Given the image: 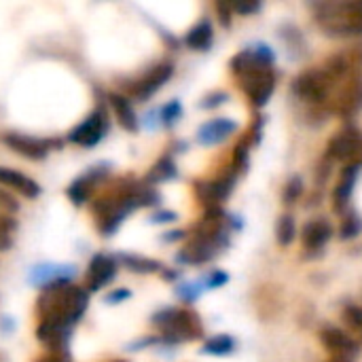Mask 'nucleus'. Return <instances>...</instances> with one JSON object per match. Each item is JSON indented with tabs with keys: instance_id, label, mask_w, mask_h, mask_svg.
<instances>
[{
	"instance_id": "nucleus-32",
	"label": "nucleus",
	"mask_w": 362,
	"mask_h": 362,
	"mask_svg": "<svg viewBox=\"0 0 362 362\" xmlns=\"http://www.w3.org/2000/svg\"><path fill=\"white\" fill-rule=\"evenodd\" d=\"M301 193H303V180L299 176L291 178L288 185H286V189H284V204H288V206L295 204Z\"/></svg>"
},
{
	"instance_id": "nucleus-11",
	"label": "nucleus",
	"mask_w": 362,
	"mask_h": 362,
	"mask_svg": "<svg viewBox=\"0 0 362 362\" xmlns=\"http://www.w3.org/2000/svg\"><path fill=\"white\" fill-rule=\"evenodd\" d=\"M76 274H78V267L72 263H38L30 269L28 282L34 288L45 291L57 284H72Z\"/></svg>"
},
{
	"instance_id": "nucleus-34",
	"label": "nucleus",
	"mask_w": 362,
	"mask_h": 362,
	"mask_svg": "<svg viewBox=\"0 0 362 362\" xmlns=\"http://www.w3.org/2000/svg\"><path fill=\"white\" fill-rule=\"evenodd\" d=\"M229 282V276L225 274V272H221V269H214V272H210L206 278H204V288H218V286H223V284H227Z\"/></svg>"
},
{
	"instance_id": "nucleus-42",
	"label": "nucleus",
	"mask_w": 362,
	"mask_h": 362,
	"mask_svg": "<svg viewBox=\"0 0 362 362\" xmlns=\"http://www.w3.org/2000/svg\"><path fill=\"white\" fill-rule=\"evenodd\" d=\"M185 235H187V233L180 231V229H178V231H168V233L163 235V242H168V244H170V242H178V240H182Z\"/></svg>"
},
{
	"instance_id": "nucleus-30",
	"label": "nucleus",
	"mask_w": 362,
	"mask_h": 362,
	"mask_svg": "<svg viewBox=\"0 0 362 362\" xmlns=\"http://www.w3.org/2000/svg\"><path fill=\"white\" fill-rule=\"evenodd\" d=\"M202 291H204V284H202V282H199V284H180V286L176 288V295H178L185 303H193V301L199 299Z\"/></svg>"
},
{
	"instance_id": "nucleus-10",
	"label": "nucleus",
	"mask_w": 362,
	"mask_h": 362,
	"mask_svg": "<svg viewBox=\"0 0 362 362\" xmlns=\"http://www.w3.org/2000/svg\"><path fill=\"white\" fill-rule=\"evenodd\" d=\"M172 74H174V64H172V62L155 64V66L148 68L140 78H136V81H132V83L127 85V93H129V98L144 102V100L153 98V95L172 78Z\"/></svg>"
},
{
	"instance_id": "nucleus-17",
	"label": "nucleus",
	"mask_w": 362,
	"mask_h": 362,
	"mask_svg": "<svg viewBox=\"0 0 362 362\" xmlns=\"http://www.w3.org/2000/svg\"><path fill=\"white\" fill-rule=\"evenodd\" d=\"M106 102H108V106L112 108V112H115V117H117V123H119L125 132L134 134V132L140 129V119H138V115H136V110H134V102H132L129 95L119 93V91H112V93L106 95Z\"/></svg>"
},
{
	"instance_id": "nucleus-6",
	"label": "nucleus",
	"mask_w": 362,
	"mask_h": 362,
	"mask_svg": "<svg viewBox=\"0 0 362 362\" xmlns=\"http://www.w3.org/2000/svg\"><path fill=\"white\" fill-rule=\"evenodd\" d=\"M110 132V115H108V108L104 102H98L95 108L81 121L76 123L66 140L70 144H76V146H83V148H93L98 146Z\"/></svg>"
},
{
	"instance_id": "nucleus-26",
	"label": "nucleus",
	"mask_w": 362,
	"mask_h": 362,
	"mask_svg": "<svg viewBox=\"0 0 362 362\" xmlns=\"http://www.w3.org/2000/svg\"><path fill=\"white\" fill-rule=\"evenodd\" d=\"M157 117H159V125H163V127L170 129V127H174L180 121V117H182V104L178 100H170L168 104H163L157 110Z\"/></svg>"
},
{
	"instance_id": "nucleus-4",
	"label": "nucleus",
	"mask_w": 362,
	"mask_h": 362,
	"mask_svg": "<svg viewBox=\"0 0 362 362\" xmlns=\"http://www.w3.org/2000/svg\"><path fill=\"white\" fill-rule=\"evenodd\" d=\"M314 15L329 36H362V0H325L314 4Z\"/></svg>"
},
{
	"instance_id": "nucleus-43",
	"label": "nucleus",
	"mask_w": 362,
	"mask_h": 362,
	"mask_svg": "<svg viewBox=\"0 0 362 362\" xmlns=\"http://www.w3.org/2000/svg\"><path fill=\"white\" fill-rule=\"evenodd\" d=\"M13 246V238L11 235H0V252L8 250Z\"/></svg>"
},
{
	"instance_id": "nucleus-31",
	"label": "nucleus",
	"mask_w": 362,
	"mask_h": 362,
	"mask_svg": "<svg viewBox=\"0 0 362 362\" xmlns=\"http://www.w3.org/2000/svg\"><path fill=\"white\" fill-rule=\"evenodd\" d=\"M344 320L348 322V327H352L354 331H362V308L348 303L344 308Z\"/></svg>"
},
{
	"instance_id": "nucleus-39",
	"label": "nucleus",
	"mask_w": 362,
	"mask_h": 362,
	"mask_svg": "<svg viewBox=\"0 0 362 362\" xmlns=\"http://www.w3.org/2000/svg\"><path fill=\"white\" fill-rule=\"evenodd\" d=\"M151 221H153V223H157V225H168V223L178 221V214H176V212H172V210H157V212L151 216Z\"/></svg>"
},
{
	"instance_id": "nucleus-21",
	"label": "nucleus",
	"mask_w": 362,
	"mask_h": 362,
	"mask_svg": "<svg viewBox=\"0 0 362 362\" xmlns=\"http://www.w3.org/2000/svg\"><path fill=\"white\" fill-rule=\"evenodd\" d=\"M358 172L361 168L358 165H346L344 168V174L337 182V189H335V195H333V202H335V210L337 212H344L352 193H354V185H356V178H358Z\"/></svg>"
},
{
	"instance_id": "nucleus-8",
	"label": "nucleus",
	"mask_w": 362,
	"mask_h": 362,
	"mask_svg": "<svg viewBox=\"0 0 362 362\" xmlns=\"http://www.w3.org/2000/svg\"><path fill=\"white\" fill-rule=\"evenodd\" d=\"M337 81L327 72V68H314V70H308L303 72L295 83H293V93L308 102V104H322L327 102V98L331 95L333 91V85Z\"/></svg>"
},
{
	"instance_id": "nucleus-16",
	"label": "nucleus",
	"mask_w": 362,
	"mask_h": 362,
	"mask_svg": "<svg viewBox=\"0 0 362 362\" xmlns=\"http://www.w3.org/2000/svg\"><path fill=\"white\" fill-rule=\"evenodd\" d=\"M333 110L344 117L350 119L354 115H358L362 110V76H354L348 81V85H344V89L339 91Z\"/></svg>"
},
{
	"instance_id": "nucleus-2",
	"label": "nucleus",
	"mask_w": 362,
	"mask_h": 362,
	"mask_svg": "<svg viewBox=\"0 0 362 362\" xmlns=\"http://www.w3.org/2000/svg\"><path fill=\"white\" fill-rule=\"evenodd\" d=\"M272 66L274 51L267 45L248 47L231 59V70L238 76L240 87L257 108H263L276 89V72Z\"/></svg>"
},
{
	"instance_id": "nucleus-3",
	"label": "nucleus",
	"mask_w": 362,
	"mask_h": 362,
	"mask_svg": "<svg viewBox=\"0 0 362 362\" xmlns=\"http://www.w3.org/2000/svg\"><path fill=\"white\" fill-rule=\"evenodd\" d=\"M89 308V293L85 286L57 284L40 291L36 299L38 325H53L74 331Z\"/></svg>"
},
{
	"instance_id": "nucleus-14",
	"label": "nucleus",
	"mask_w": 362,
	"mask_h": 362,
	"mask_svg": "<svg viewBox=\"0 0 362 362\" xmlns=\"http://www.w3.org/2000/svg\"><path fill=\"white\" fill-rule=\"evenodd\" d=\"M233 185H235V172H231L229 176H223L218 180H212V182H197L195 193H197L199 202L208 210H212V208H218V204L225 202L233 193Z\"/></svg>"
},
{
	"instance_id": "nucleus-36",
	"label": "nucleus",
	"mask_w": 362,
	"mask_h": 362,
	"mask_svg": "<svg viewBox=\"0 0 362 362\" xmlns=\"http://www.w3.org/2000/svg\"><path fill=\"white\" fill-rule=\"evenodd\" d=\"M227 98H229V95H227L225 91H214V93L206 95V98L202 100V104H199V106H202V108H206V110H208V108H216V106H221L223 102H227Z\"/></svg>"
},
{
	"instance_id": "nucleus-15",
	"label": "nucleus",
	"mask_w": 362,
	"mask_h": 362,
	"mask_svg": "<svg viewBox=\"0 0 362 362\" xmlns=\"http://www.w3.org/2000/svg\"><path fill=\"white\" fill-rule=\"evenodd\" d=\"M0 187H6L8 191L21 195L25 199H36L42 193V187L34 178L25 176L23 172H19L15 168H6V165H0Z\"/></svg>"
},
{
	"instance_id": "nucleus-38",
	"label": "nucleus",
	"mask_w": 362,
	"mask_h": 362,
	"mask_svg": "<svg viewBox=\"0 0 362 362\" xmlns=\"http://www.w3.org/2000/svg\"><path fill=\"white\" fill-rule=\"evenodd\" d=\"M216 13H218L221 23H223L225 28H229V25H231V13H233L231 4H229V2H216Z\"/></svg>"
},
{
	"instance_id": "nucleus-24",
	"label": "nucleus",
	"mask_w": 362,
	"mask_h": 362,
	"mask_svg": "<svg viewBox=\"0 0 362 362\" xmlns=\"http://www.w3.org/2000/svg\"><path fill=\"white\" fill-rule=\"evenodd\" d=\"M176 176H178V168H176L172 155H163V157L151 168V172L146 174V182L155 187V185L168 182V180H172V178H176Z\"/></svg>"
},
{
	"instance_id": "nucleus-28",
	"label": "nucleus",
	"mask_w": 362,
	"mask_h": 362,
	"mask_svg": "<svg viewBox=\"0 0 362 362\" xmlns=\"http://www.w3.org/2000/svg\"><path fill=\"white\" fill-rule=\"evenodd\" d=\"M362 231V218L356 214V212H350L344 216V223H341V240H354L358 233Z\"/></svg>"
},
{
	"instance_id": "nucleus-25",
	"label": "nucleus",
	"mask_w": 362,
	"mask_h": 362,
	"mask_svg": "<svg viewBox=\"0 0 362 362\" xmlns=\"http://www.w3.org/2000/svg\"><path fill=\"white\" fill-rule=\"evenodd\" d=\"M202 352L204 354H210V356H229L231 352H235V339L229 337V335L210 337V339H206Z\"/></svg>"
},
{
	"instance_id": "nucleus-45",
	"label": "nucleus",
	"mask_w": 362,
	"mask_h": 362,
	"mask_svg": "<svg viewBox=\"0 0 362 362\" xmlns=\"http://www.w3.org/2000/svg\"><path fill=\"white\" fill-rule=\"evenodd\" d=\"M110 362H127V361H110Z\"/></svg>"
},
{
	"instance_id": "nucleus-20",
	"label": "nucleus",
	"mask_w": 362,
	"mask_h": 362,
	"mask_svg": "<svg viewBox=\"0 0 362 362\" xmlns=\"http://www.w3.org/2000/svg\"><path fill=\"white\" fill-rule=\"evenodd\" d=\"M331 225L325 221V218H316V221H310L305 227H303V246L312 252H320L329 240H331Z\"/></svg>"
},
{
	"instance_id": "nucleus-19",
	"label": "nucleus",
	"mask_w": 362,
	"mask_h": 362,
	"mask_svg": "<svg viewBox=\"0 0 362 362\" xmlns=\"http://www.w3.org/2000/svg\"><path fill=\"white\" fill-rule=\"evenodd\" d=\"M320 341H322V346L331 354H335V356H339L344 361H348L350 356H356L358 354V344L348 333H344L341 329H335V327L325 329L320 333Z\"/></svg>"
},
{
	"instance_id": "nucleus-22",
	"label": "nucleus",
	"mask_w": 362,
	"mask_h": 362,
	"mask_svg": "<svg viewBox=\"0 0 362 362\" xmlns=\"http://www.w3.org/2000/svg\"><path fill=\"white\" fill-rule=\"evenodd\" d=\"M214 42V30L210 19H202L197 25H193L187 34H185V45L191 51H208Z\"/></svg>"
},
{
	"instance_id": "nucleus-33",
	"label": "nucleus",
	"mask_w": 362,
	"mask_h": 362,
	"mask_svg": "<svg viewBox=\"0 0 362 362\" xmlns=\"http://www.w3.org/2000/svg\"><path fill=\"white\" fill-rule=\"evenodd\" d=\"M0 212L11 214V216L19 212V204H17L15 195H13V193H8L4 187H0Z\"/></svg>"
},
{
	"instance_id": "nucleus-18",
	"label": "nucleus",
	"mask_w": 362,
	"mask_h": 362,
	"mask_svg": "<svg viewBox=\"0 0 362 362\" xmlns=\"http://www.w3.org/2000/svg\"><path fill=\"white\" fill-rule=\"evenodd\" d=\"M238 132V123L225 117H216L208 123H204L197 132V142L204 146H214L225 142L229 136H233Z\"/></svg>"
},
{
	"instance_id": "nucleus-5",
	"label": "nucleus",
	"mask_w": 362,
	"mask_h": 362,
	"mask_svg": "<svg viewBox=\"0 0 362 362\" xmlns=\"http://www.w3.org/2000/svg\"><path fill=\"white\" fill-rule=\"evenodd\" d=\"M153 325L161 331L159 344L176 346L204 337V325L197 312L185 308H163L153 314Z\"/></svg>"
},
{
	"instance_id": "nucleus-27",
	"label": "nucleus",
	"mask_w": 362,
	"mask_h": 362,
	"mask_svg": "<svg viewBox=\"0 0 362 362\" xmlns=\"http://www.w3.org/2000/svg\"><path fill=\"white\" fill-rule=\"evenodd\" d=\"M295 233H297L295 218H293L291 214H284V216L278 221V225H276V238H278V242H280L282 246H288V244H293Z\"/></svg>"
},
{
	"instance_id": "nucleus-35",
	"label": "nucleus",
	"mask_w": 362,
	"mask_h": 362,
	"mask_svg": "<svg viewBox=\"0 0 362 362\" xmlns=\"http://www.w3.org/2000/svg\"><path fill=\"white\" fill-rule=\"evenodd\" d=\"M129 297H132V291H127V288H112L110 293H106L104 303H106V305H121V303L127 301Z\"/></svg>"
},
{
	"instance_id": "nucleus-29",
	"label": "nucleus",
	"mask_w": 362,
	"mask_h": 362,
	"mask_svg": "<svg viewBox=\"0 0 362 362\" xmlns=\"http://www.w3.org/2000/svg\"><path fill=\"white\" fill-rule=\"evenodd\" d=\"M250 138L242 140L238 146H235V155H233V172L240 174V172H246L248 168V151H250Z\"/></svg>"
},
{
	"instance_id": "nucleus-7",
	"label": "nucleus",
	"mask_w": 362,
	"mask_h": 362,
	"mask_svg": "<svg viewBox=\"0 0 362 362\" xmlns=\"http://www.w3.org/2000/svg\"><path fill=\"white\" fill-rule=\"evenodd\" d=\"M0 142L30 161H42L51 155L53 148L62 146V140L57 138H38V136L21 134V132H4L0 134Z\"/></svg>"
},
{
	"instance_id": "nucleus-37",
	"label": "nucleus",
	"mask_w": 362,
	"mask_h": 362,
	"mask_svg": "<svg viewBox=\"0 0 362 362\" xmlns=\"http://www.w3.org/2000/svg\"><path fill=\"white\" fill-rule=\"evenodd\" d=\"M17 229V221L11 214L0 212V235H13V231Z\"/></svg>"
},
{
	"instance_id": "nucleus-41",
	"label": "nucleus",
	"mask_w": 362,
	"mask_h": 362,
	"mask_svg": "<svg viewBox=\"0 0 362 362\" xmlns=\"http://www.w3.org/2000/svg\"><path fill=\"white\" fill-rule=\"evenodd\" d=\"M38 362H72L68 358V354H47Z\"/></svg>"
},
{
	"instance_id": "nucleus-23",
	"label": "nucleus",
	"mask_w": 362,
	"mask_h": 362,
	"mask_svg": "<svg viewBox=\"0 0 362 362\" xmlns=\"http://www.w3.org/2000/svg\"><path fill=\"white\" fill-rule=\"evenodd\" d=\"M119 265H123L125 269L134 272V274H161L163 267L159 261L155 259H146L142 255H132V252H119L115 255Z\"/></svg>"
},
{
	"instance_id": "nucleus-12",
	"label": "nucleus",
	"mask_w": 362,
	"mask_h": 362,
	"mask_svg": "<svg viewBox=\"0 0 362 362\" xmlns=\"http://www.w3.org/2000/svg\"><path fill=\"white\" fill-rule=\"evenodd\" d=\"M117 272H119V261L115 255L108 252L93 255L85 272V291L91 295L106 288L117 278Z\"/></svg>"
},
{
	"instance_id": "nucleus-1",
	"label": "nucleus",
	"mask_w": 362,
	"mask_h": 362,
	"mask_svg": "<svg viewBox=\"0 0 362 362\" xmlns=\"http://www.w3.org/2000/svg\"><path fill=\"white\" fill-rule=\"evenodd\" d=\"M159 204L161 195L153 185H148L146 180L138 182L132 178H121L110 191H106L93 202L91 212L98 231L104 238H112L132 212H136L138 208H153Z\"/></svg>"
},
{
	"instance_id": "nucleus-13",
	"label": "nucleus",
	"mask_w": 362,
	"mask_h": 362,
	"mask_svg": "<svg viewBox=\"0 0 362 362\" xmlns=\"http://www.w3.org/2000/svg\"><path fill=\"white\" fill-rule=\"evenodd\" d=\"M329 157L344 161L346 165L362 168V132L356 127H346L329 144Z\"/></svg>"
},
{
	"instance_id": "nucleus-44",
	"label": "nucleus",
	"mask_w": 362,
	"mask_h": 362,
	"mask_svg": "<svg viewBox=\"0 0 362 362\" xmlns=\"http://www.w3.org/2000/svg\"><path fill=\"white\" fill-rule=\"evenodd\" d=\"M331 362H350V361H344V358H337V361H331Z\"/></svg>"
},
{
	"instance_id": "nucleus-9",
	"label": "nucleus",
	"mask_w": 362,
	"mask_h": 362,
	"mask_svg": "<svg viewBox=\"0 0 362 362\" xmlns=\"http://www.w3.org/2000/svg\"><path fill=\"white\" fill-rule=\"evenodd\" d=\"M110 170H112V165H110L108 161H100V163H95V165H91V168H87L81 176H76V178L66 187V197L72 202V206H76V208L85 206V204L91 199L95 187L102 185V182L108 178Z\"/></svg>"
},
{
	"instance_id": "nucleus-40",
	"label": "nucleus",
	"mask_w": 362,
	"mask_h": 362,
	"mask_svg": "<svg viewBox=\"0 0 362 362\" xmlns=\"http://www.w3.org/2000/svg\"><path fill=\"white\" fill-rule=\"evenodd\" d=\"M231 8L240 15H250L261 8V2H238V4H231Z\"/></svg>"
}]
</instances>
